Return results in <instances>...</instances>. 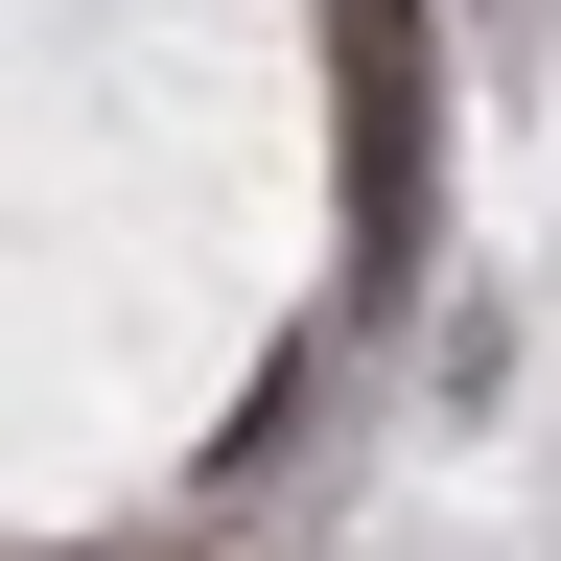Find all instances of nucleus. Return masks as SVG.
Returning <instances> with one entry per match:
<instances>
[{"label": "nucleus", "instance_id": "f257e3e1", "mask_svg": "<svg viewBox=\"0 0 561 561\" xmlns=\"http://www.w3.org/2000/svg\"><path fill=\"white\" fill-rule=\"evenodd\" d=\"M328 140H351V305L421 280V187H445V47L421 0H328Z\"/></svg>", "mask_w": 561, "mask_h": 561}]
</instances>
